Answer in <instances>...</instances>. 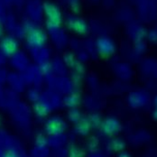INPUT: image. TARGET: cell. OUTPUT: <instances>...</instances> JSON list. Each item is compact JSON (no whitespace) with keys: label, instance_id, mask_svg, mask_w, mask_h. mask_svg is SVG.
Instances as JSON below:
<instances>
[{"label":"cell","instance_id":"6da1fadb","mask_svg":"<svg viewBox=\"0 0 157 157\" xmlns=\"http://www.w3.org/2000/svg\"><path fill=\"white\" fill-rule=\"evenodd\" d=\"M0 48L6 56H11L16 53L17 50V43L12 37H6L2 40L0 44Z\"/></svg>","mask_w":157,"mask_h":157},{"label":"cell","instance_id":"7a4b0ae2","mask_svg":"<svg viewBox=\"0 0 157 157\" xmlns=\"http://www.w3.org/2000/svg\"><path fill=\"white\" fill-rule=\"evenodd\" d=\"M65 123L63 122L62 119H58V118H53V119H51L47 122V128L48 132L50 134H52V135H58V134H61L63 133L64 128H65Z\"/></svg>","mask_w":157,"mask_h":157},{"label":"cell","instance_id":"3957f363","mask_svg":"<svg viewBox=\"0 0 157 157\" xmlns=\"http://www.w3.org/2000/svg\"><path fill=\"white\" fill-rule=\"evenodd\" d=\"M103 128L106 133L108 134H114L117 132L119 128V124L117 120L115 119H108L103 123Z\"/></svg>","mask_w":157,"mask_h":157},{"label":"cell","instance_id":"277c9868","mask_svg":"<svg viewBox=\"0 0 157 157\" xmlns=\"http://www.w3.org/2000/svg\"><path fill=\"white\" fill-rule=\"evenodd\" d=\"M90 124L88 122V121H79L78 123V127H77V130L79 134H86L87 132H89V129H90Z\"/></svg>","mask_w":157,"mask_h":157},{"label":"cell","instance_id":"5b68a950","mask_svg":"<svg viewBox=\"0 0 157 157\" xmlns=\"http://www.w3.org/2000/svg\"><path fill=\"white\" fill-rule=\"evenodd\" d=\"M71 157H83V154L81 151H79L78 149H73L71 154H70Z\"/></svg>","mask_w":157,"mask_h":157},{"label":"cell","instance_id":"8992f818","mask_svg":"<svg viewBox=\"0 0 157 157\" xmlns=\"http://www.w3.org/2000/svg\"><path fill=\"white\" fill-rule=\"evenodd\" d=\"M118 157H132L128 153H126V152H122V153H120L119 154V155Z\"/></svg>","mask_w":157,"mask_h":157},{"label":"cell","instance_id":"52a82bcc","mask_svg":"<svg viewBox=\"0 0 157 157\" xmlns=\"http://www.w3.org/2000/svg\"><path fill=\"white\" fill-rule=\"evenodd\" d=\"M4 157H18V156L16 155V154H14V153H12V152H9V153H6Z\"/></svg>","mask_w":157,"mask_h":157},{"label":"cell","instance_id":"ba28073f","mask_svg":"<svg viewBox=\"0 0 157 157\" xmlns=\"http://www.w3.org/2000/svg\"><path fill=\"white\" fill-rule=\"evenodd\" d=\"M2 34V26H1V25H0V35Z\"/></svg>","mask_w":157,"mask_h":157}]
</instances>
